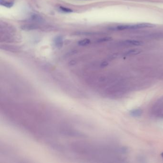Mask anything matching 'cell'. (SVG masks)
Segmentation results:
<instances>
[{"label": "cell", "instance_id": "15", "mask_svg": "<svg viewBox=\"0 0 163 163\" xmlns=\"http://www.w3.org/2000/svg\"></svg>", "mask_w": 163, "mask_h": 163}, {"label": "cell", "instance_id": "12", "mask_svg": "<svg viewBox=\"0 0 163 163\" xmlns=\"http://www.w3.org/2000/svg\"><path fill=\"white\" fill-rule=\"evenodd\" d=\"M111 40H112V38L111 37H103V38L99 39L98 41L100 42H107V41H110Z\"/></svg>", "mask_w": 163, "mask_h": 163}, {"label": "cell", "instance_id": "14", "mask_svg": "<svg viewBox=\"0 0 163 163\" xmlns=\"http://www.w3.org/2000/svg\"><path fill=\"white\" fill-rule=\"evenodd\" d=\"M161 156H162V157H163V152H162V154H161Z\"/></svg>", "mask_w": 163, "mask_h": 163}, {"label": "cell", "instance_id": "8", "mask_svg": "<svg viewBox=\"0 0 163 163\" xmlns=\"http://www.w3.org/2000/svg\"><path fill=\"white\" fill-rule=\"evenodd\" d=\"M142 52V50L139 49H134L130 50L127 53V54L128 55H137L140 53Z\"/></svg>", "mask_w": 163, "mask_h": 163}, {"label": "cell", "instance_id": "2", "mask_svg": "<svg viewBox=\"0 0 163 163\" xmlns=\"http://www.w3.org/2000/svg\"><path fill=\"white\" fill-rule=\"evenodd\" d=\"M54 42L55 46L60 49L63 46V38L62 36H58L55 37Z\"/></svg>", "mask_w": 163, "mask_h": 163}, {"label": "cell", "instance_id": "5", "mask_svg": "<svg viewBox=\"0 0 163 163\" xmlns=\"http://www.w3.org/2000/svg\"><path fill=\"white\" fill-rule=\"evenodd\" d=\"M0 4L7 8H11L14 5V3L13 2H8L4 0H0Z\"/></svg>", "mask_w": 163, "mask_h": 163}, {"label": "cell", "instance_id": "1", "mask_svg": "<svg viewBox=\"0 0 163 163\" xmlns=\"http://www.w3.org/2000/svg\"><path fill=\"white\" fill-rule=\"evenodd\" d=\"M155 26H156V25L151 24V23H139L136 25H132L133 29L152 28V27H155Z\"/></svg>", "mask_w": 163, "mask_h": 163}, {"label": "cell", "instance_id": "11", "mask_svg": "<svg viewBox=\"0 0 163 163\" xmlns=\"http://www.w3.org/2000/svg\"><path fill=\"white\" fill-rule=\"evenodd\" d=\"M59 8H60L61 11H62L63 12H65V13H71L73 12V10L71 9H70V8H68L63 7V6H60Z\"/></svg>", "mask_w": 163, "mask_h": 163}, {"label": "cell", "instance_id": "4", "mask_svg": "<svg viewBox=\"0 0 163 163\" xmlns=\"http://www.w3.org/2000/svg\"><path fill=\"white\" fill-rule=\"evenodd\" d=\"M38 28V26H36V25H24L21 26V28L24 30H34Z\"/></svg>", "mask_w": 163, "mask_h": 163}, {"label": "cell", "instance_id": "10", "mask_svg": "<svg viewBox=\"0 0 163 163\" xmlns=\"http://www.w3.org/2000/svg\"><path fill=\"white\" fill-rule=\"evenodd\" d=\"M32 20L36 22H40L42 21V18L37 14H33L31 16Z\"/></svg>", "mask_w": 163, "mask_h": 163}, {"label": "cell", "instance_id": "6", "mask_svg": "<svg viewBox=\"0 0 163 163\" xmlns=\"http://www.w3.org/2000/svg\"><path fill=\"white\" fill-rule=\"evenodd\" d=\"M126 43L130 45H132L134 46H141L142 44L143 43L141 41H137V40H127Z\"/></svg>", "mask_w": 163, "mask_h": 163}, {"label": "cell", "instance_id": "3", "mask_svg": "<svg viewBox=\"0 0 163 163\" xmlns=\"http://www.w3.org/2000/svg\"><path fill=\"white\" fill-rule=\"evenodd\" d=\"M142 111L141 109H134L130 112V114L133 117H139L142 115Z\"/></svg>", "mask_w": 163, "mask_h": 163}, {"label": "cell", "instance_id": "9", "mask_svg": "<svg viewBox=\"0 0 163 163\" xmlns=\"http://www.w3.org/2000/svg\"><path fill=\"white\" fill-rule=\"evenodd\" d=\"M117 29L119 30H124L127 29H131V25H121L118 26Z\"/></svg>", "mask_w": 163, "mask_h": 163}, {"label": "cell", "instance_id": "7", "mask_svg": "<svg viewBox=\"0 0 163 163\" xmlns=\"http://www.w3.org/2000/svg\"><path fill=\"white\" fill-rule=\"evenodd\" d=\"M90 43V40L88 38L83 39L79 41L78 42V44L80 46H86L88 45Z\"/></svg>", "mask_w": 163, "mask_h": 163}, {"label": "cell", "instance_id": "13", "mask_svg": "<svg viewBox=\"0 0 163 163\" xmlns=\"http://www.w3.org/2000/svg\"><path fill=\"white\" fill-rule=\"evenodd\" d=\"M108 65V63L106 61H104L100 64V67H106Z\"/></svg>", "mask_w": 163, "mask_h": 163}]
</instances>
